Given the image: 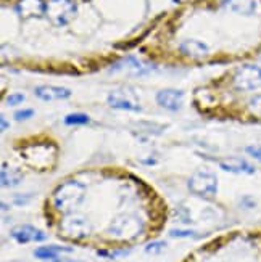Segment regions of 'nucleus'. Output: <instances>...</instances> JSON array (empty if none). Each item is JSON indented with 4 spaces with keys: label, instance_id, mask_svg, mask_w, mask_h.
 I'll use <instances>...</instances> for the list:
<instances>
[{
    "label": "nucleus",
    "instance_id": "nucleus-15",
    "mask_svg": "<svg viewBox=\"0 0 261 262\" xmlns=\"http://www.w3.org/2000/svg\"><path fill=\"white\" fill-rule=\"evenodd\" d=\"M21 179H23V176L18 172V170H15V169L7 170V167L2 169V185L4 187H15L19 184Z\"/></svg>",
    "mask_w": 261,
    "mask_h": 262
},
{
    "label": "nucleus",
    "instance_id": "nucleus-13",
    "mask_svg": "<svg viewBox=\"0 0 261 262\" xmlns=\"http://www.w3.org/2000/svg\"><path fill=\"white\" fill-rule=\"evenodd\" d=\"M108 105L115 110H124V111H140V105H137V101H134L132 98H128L124 95H119L118 92L111 94L108 97Z\"/></svg>",
    "mask_w": 261,
    "mask_h": 262
},
{
    "label": "nucleus",
    "instance_id": "nucleus-5",
    "mask_svg": "<svg viewBox=\"0 0 261 262\" xmlns=\"http://www.w3.org/2000/svg\"><path fill=\"white\" fill-rule=\"evenodd\" d=\"M90 232V225L83 217H68L62 222V235L70 240H81Z\"/></svg>",
    "mask_w": 261,
    "mask_h": 262
},
{
    "label": "nucleus",
    "instance_id": "nucleus-22",
    "mask_svg": "<svg viewBox=\"0 0 261 262\" xmlns=\"http://www.w3.org/2000/svg\"><path fill=\"white\" fill-rule=\"evenodd\" d=\"M171 236H176V238H187V236H197L195 232L192 230H173L171 232Z\"/></svg>",
    "mask_w": 261,
    "mask_h": 262
},
{
    "label": "nucleus",
    "instance_id": "nucleus-10",
    "mask_svg": "<svg viewBox=\"0 0 261 262\" xmlns=\"http://www.w3.org/2000/svg\"><path fill=\"white\" fill-rule=\"evenodd\" d=\"M16 10L23 18H39L45 13V4L44 0H19Z\"/></svg>",
    "mask_w": 261,
    "mask_h": 262
},
{
    "label": "nucleus",
    "instance_id": "nucleus-12",
    "mask_svg": "<svg viewBox=\"0 0 261 262\" xmlns=\"http://www.w3.org/2000/svg\"><path fill=\"white\" fill-rule=\"evenodd\" d=\"M223 5L237 15H252L256 10L255 0H224Z\"/></svg>",
    "mask_w": 261,
    "mask_h": 262
},
{
    "label": "nucleus",
    "instance_id": "nucleus-17",
    "mask_svg": "<svg viewBox=\"0 0 261 262\" xmlns=\"http://www.w3.org/2000/svg\"><path fill=\"white\" fill-rule=\"evenodd\" d=\"M248 106H250V111L253 113L255 116L261 118V95L252 98V100H250V103H248Z\"/></svg>",
    "mask_w": 261,
    "mask_h": 262
},
{
    "label": "nucleus",
    "instance_id": "nucleus-23",
    "mask_svg": "<svg viewBox=\"0 0 261 262\" xmlns=\"http://www.w3.org/2000/svg\"><path fill=\"white\" fill-rule=\"evenodd\" d=\"M0 121H2V130H5V129H7V126H8V124H7V121H5V118H2V119H0Z\"/></svg>",
    "mask_w": 261,
    "mask_h": 262
},
{
    "label": "nucleus",
    "instance_id": "nucleus-4",
    "mask_svg": "<svg viewBox=\"0 0 261 262\" xmlns=\"http://www.w3.org/2000/svg\"><path fill=\"white\" fill-rule=\"evenodd\" d=\"M234 85L239 90H252L261 85V68L256 64L242 66L234 76Z\"/></svg>",
    "mask_w": 261,
    "mask_h": 262
},
{
    "label": "nucleus",
    "instance_id": "nucleus-11",
    "mask_svg": "<svg viewBox=\"0 0 261 262\" xmlns=\"http://www.w3.org/2000/svg\"><path fill=\"white\" fill-rule=\"evenodd\" d=\"M219 166L223 170H228V172H232V174H253L255 172V167L250 163H247L245 159H240V158L221 159Z\"/></svg>",
    "mask_w": 261,
    "mask_h": 262
},
{
    "label": "nucleus",
    "instance_id": "nucleus-14",
    "mask_svg": "<svg viewBox=\"0 0 261 262\" xmlns=\"http://www.w3.org/2000/svg\"><path fill=\"white\" fill-rule=\"evenodd\" d=\"M73 249L68 248V246H42V248H37L36 251H34V256L37 259H56L58 257L60 253H71Z\"/></svg>",
    "mask_w": 261,
    "mask_h": 262
},
{
    "label": "nucleus",
    "instance_id": "nucleus-16",
    "mask_svg": "<svg viewBox=\"0 0 261 262\" xmlns=\"http://www.w3.org/2000/svg\"><path fill=\"white\" fill-rule=\"evenodd\" d=\"M87 122H90V118L84 113H73V115H68L65 118V124L68 126H84Z\"/></svg>",
    "mask_w": 261,
    "mask_h": 262
},
{
    "label": "nucleus",
    "instance_id": "nucleus-21",
    "mask_svg": "<svg viewBox=\"0 0 261 262\" xmlns=\"http://www.w3.org/2000/svg\"><path fill=\"white\" fill-rule=\"evenodd\" d=\"M248 155H250L252 158H255L256 161L261 163V145H255V146H247V150H245Z\"/></svg>",
    "mask_w": 261,
    "mask_h": 262
},
{
    "label": "nucleus",
    "instance_id": "nucleus-3",
    "mask_svg": "<svg viewBox=\"0 0 261 262\" xmlns=\"http://www.w3.org/2000/svg\"><path fill=\"white\" fill-rule=\"evenodd\" d=\"M74 11L76 5L73 0H49L45 4V13L55 25H66Z\"/></svg>",
    "mask_w": 261,
    "mask_h": 262
},
{
    "label": "nucleus",
    "instance_id": "nucleus-24",
    "mask_svg": "<svg viewBox=\"0 0 261 262\" xmlns=\"http://www.w3.org/2000/svg\"><path fill=\"white\" fill-rule=\"evenodd\" d=\"M68 262H81V260H68Z\"/></svg>",
    "mask_w": 261,
    "mask_h": 262
},
{
    "label": "nucleus",
    "instance_id": "nucleus-2",
    "mask_svg": "<svg viewBox=\"0 0 261 262\" xmlns=\"http://www.w3.org/2000/svg\"><path fill=\"white\" fill-rule=\"evenodd\" d=\"M187 187L192 193H194V195L210 198L213 195H216L218 180L210 172H197L189 179Z\"/></svg>",
    "mask_w": 261,
    "mask_h": 262
},
{
    "label": "nucleus",
    "instance_id": "nucleus-7",
    "mask_svg": "<svg viewBox=\"0 0 261 262\" xmlns=\"http://www.w3.org/2000/svg\"><path fill=\"white\" fill-rule=\"evenodd\" d=\"M11 238H15L21 245H26L31 242H44L45 238H47V235L32 225H19L16 229L11 230Z\"/></svg>",
    "mask_w": 261,
    "mask_h": 262
},
{
    "label": "nucleus",
    "instance_id": "nucleus-20",
    "mask_svg": "<svg viewBox=\"0 0 261 262\" xmlns=\"http://www.w3.org/2000/svg\"><path fill=\"white\" fill-rule=\"evenodd\" d=\"M32 116H34V110H31V108L15 111V119L16 121H26V119H31Z\"/></svg>",
    "mask_w": 261,
    "mask_h": 262
},
{
    "label": "nucleus",
    "instance_id": "nucleus-8",
    "mask_svg": "<svg viewBox=\"0 0 261 262\" xmlns=\"http://www.w3.org/2000/svg\"><path fill=\"white\" fill-rule=\"evenodd\" d=\"M140 232V224L135 221V219H131V217H126V219H118L113 227L110 229V233H113L115 236H119V238H132Z\"/></svg>",
    "mask_w": 261,
    "mask_h": 262
},
{
    "label": "nucleus",
    "instance_id": "nucleus-1",
    "mask_svg": "<svg viewBox=\"0 0 261 262\" xmlns=\"http://www.w3.org/2000/svg\"><path fill=\"white\" fill-rule=\"evenodd\" d=\"M84 191H86L84 185L79 184L76 180H70V182H66V184L60 185L53 193V203L56 209L68 211L77 206V204L81 203V200L84 198Z\"/></svg>",
    "mask_w": 261,
    "mask_h": 262
},
{
    "label": "nucleus",
    "instance_id": "nucleus-18",
    "mask_svg": "<svg viewBox=\"0 0 261 262\" xmlns=\"http://www.w3.org/2000/svg\"><path fill=\"white\" fill-rule=\"evenodd\" d=\"M165 246H166V243H163V242H155V243L147 245L145 251H147V253H150V254H158V253H162V251H163Z\"/></svg>",
    "mask_w": 261,
    "mask_h": 262
},
{
    "label": "nucleus",
    "instance_id": "nucleus-19",
    "mask_svg": "<svg viewBox=\"0 0 261 262\" xmlns=\"http://www.w3.org/2000/svg\"><path fill=\"white\" fill-rule=\"evenodd\" d=\"M23 101H25V95H23V94H11V95L7 97V105H8V106L21 105Z\"/></svg>",
    "mask_w": 261,
    "mask_h": 262
},
{
    "label": "nucleus",
    "instance_id": "nucleus-6",
    "mask_svg": "<svg viewBox=\"0 0 261 262\" xmlns=\"http://www.w3.org/2000/svg\"><path fill=\"white\" fill-rule=\"evenodd\" d=\"M184 94L179 89H163L156 94V103L168 111H179L183 106Z\"/></svg>",
    "mask_w": 261,
    "mask_h": 262
},
{
    "label": "nucleus",
    "instance_id": "nucleus-9",
    "mask_svg": "<svg viewBox=\"0 0 261 262\" xmlns=\"http://www.w3.org/2000/svg\"><path fill=\"white\" fill-rule=\"evenodd\" d=\"M34 94L37 98L44 101L52 100H66L71 97V90L66 87H55V85H39L34 89Z\"/></svg>",
    "mask_w": 261,
    "mask_h": 262
}]
</instances>
